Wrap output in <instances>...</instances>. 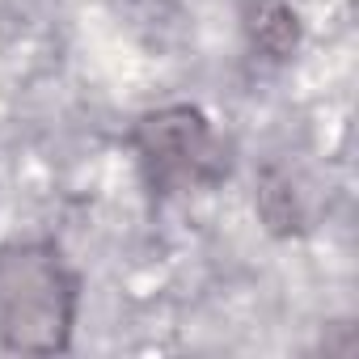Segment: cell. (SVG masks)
Here are the masks:
<instances>
[{
  "instance_id": "6da1fadb",
  "label": "cell",
  "mask_w": 359,
  "mask_h": 359,
  "mask_svg": "<svg viewBox=\"0 0 359 359\" xmlns=\"http://www.w3.org/2000/svg\"><path fill=\"white\" fill-rule=\"evenodd\" d=\"M81 271L43 233L0 241V351L68 355L81 317Z\"/></svg>"
},
{
  "instance_id": "7a4b0ae2",
  "label": "cell",
  "mask_w": 359,
  "mask_h": 359,
  "mask_svg": "<svg viewBox=\"0 0 359 359\" xmlns=\"http://www.w3.org/2000/svg\"><path fill=\"white\" fill-rule=\"evenodd\" d=\"M127 144L135 152L140 177L152 199H173L187 191H208L229 177V152L216 135V123L195 102H169L144 110Z\"/></svg>"
},
{
  "instance_id": "3957f363",
  "label": "cell",
  "mask_w": 359,
  "mask_h": 359,
  "mask_svg": "<svg viewBox=\"0 0 359 359\" xmlns=\"http://www.w3.org/2000/svg\"><path fill=\"white\" fill-rule=\"evenodd\" d=\"M241 34L250 51L266 64L296 60L304 43V26H300V13L292 9V0H241Z\"/></svg>"
}]
</instances>
